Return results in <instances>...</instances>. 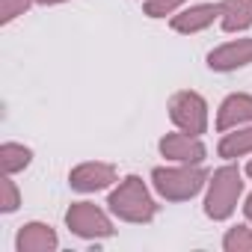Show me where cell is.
<instances>
[{"instance_id":"obj_2","label":"cell","mask_w":252,"mask_h":252,"mask_svg":"<svg viewBox=\"0 0 252 252\" xmlns=\"http://www.w3.org/2000/svg\"><path fill=\"white\" fill-rule=\"evenodd\" d=\"M208 178H211L208 169L190 166V163L152 169V184H155L158 196H163L166 202H187V199H193L208 184Z\"/></svg>"},{"instance_id":"obj_4","label":"cell","mask_w":252,"mask_h":252,"mask_svg":"<svg viewBox=\"0 0 252 252\" xmlns=\"http://www.w3.org/2000/svg\"><path fill=\"white\" fill-rule=\"evenodd\" d=\"M169 119L178 131L202 137L208 131V101L193 89H181L169 98Z\"/></svg>"},{"instance_id":"obj_20","label":"cell","mask_w":252,"mask_h":252,"mask_svg":"<svg viewBox=\"0 0 252 252\" xmlns=\"http://www.w3.org/2000/svg\"><path fill=\"white\" fill-rule=\"evenodd\" d=\"M42 6H57V3H65V0H39Z\"/></svg>"},{"instance_id":"obj_14","label":"cell","mask_w":252,"mask_h":252,"mask_svg":"<svg viewBox=\"0 0 252 252\" xmlns=\"http://www.w3.org/2000/svg\"><path fill=\"white\" fill-rule=\"evenodd\" d=\"M33 160V152L21 143H3L0 146V166H3V175H15L21 169H27Z\"/></svg>"},{"instance_id":"obj_21","label":"cell","mask_w":252,"mask_h":252,"mask_svg":"<svg viewBox=\"0 0 252 252\" xmlns=\"http://www.w3.org/2000/svg\"><path fill=\"white\" fill-rule=\"evenodd\" d=\"M246 175H249V178H252V160H249V163H246Z\"/></svg>"},{"instance_id":"obj_13","label":"cell","mask_w":252,"mask_h":252,"mask_svg":"<svg viewBox=\"0 0 252 252\" xmlns=\"http://www.w3.org/2000/svg\"><path fill=\"white\" fill-rule=\"evenodd\" d=\"M220 158L225 160H234V158H243V155H252V128H234V134H225L217 146Z\"/></svg>"},{"instance_id":"obj_17","label":"cell","mask_w":252,"mask_h":252,"mask_svg":"<svg viewBox=\"0 0 252 252\" xmlns=\"http://www.w3.org/2000/svg\"><path fill=\"white\" fill-rule=\"evenodd\" d=\"M181 3L184 0H146V15L149 18H166V15H175Z\"/></svg>"},{"instance_id":"obj_15","label":"cell","mask_w":252,"mask_h":252,"mask_svg":"<svg viewBox=\"0 0 252 252\" xmlns=\"http://www.w3.org/2000/svg\"><path fill=\"white\" fill-rule=\"evenodd\" d=\"M225 252H252V228L249 225H234L222 237Z\"/></svg>"},{"instance_id":"obj_9","label":"cell","mask_w":252,"mask_h":252,"mask_svg":"<svg viewBox=\"0 0 252 252\" xmlns=\"http://www.w3.org/2000/svg\"><path fill=\"white\" fill-rule=\"evenodd\" d=\"M217 18H220V3H199V6H190V9L175 12V15L169 18V27H172L175 33L190 36V33L208 30Z\"/></svg>"},{"instance_id":"obj_8","label":"cell","mask_w":252,"mask_h":252,"mask_svg":"<svg viewBox=\"0 0 252 252\" xmlns=\"http://www.w3.org/2000/svg\"><path fill=\"white\" fill-rule=\"evenodd\" d=\"M252 63V39H234L208 54V68L211 71H237Z\"/></svg>"},{"instance_id":"obj_19","label":"cell","mask_w":252,"mask_h":252,"mask_svg":"<svg viewBox=\"0 0 252 252\" xmlns=\"http://www.w3.org/2000/svg\"><path fill=\"white\" fill-rule=\"evenodd\" d=\"M243 214H246V220L252 222V193L246 196V202H243Z\"/></svg>"},{"instance_id":"obj_18","label":"cell","mask_w":252,"mask_h":252,"mask_svg":"<svg viewBox=\"0 0 252 252\" xmlns=\"http://www.w3.org/2000/svg\"><path fill=\"white\" fill-rule=\"evenodd\" d=\"M3 199H0V211L3 214H12V211H18V205H21V196H18V187H15V181L9 178V175H3Z\"/></svg>"},{"instance_id":"obj_5","label":"cell","mask_w":252,"mask_h":252,"mask_svg":"<svg viewBox=\"0 0 252 252\" xmlns=\"http://www.w3.org/2000/svg\"><path fill=\"white\" fill-rule=\"evenodd\" d=\"M65 225L71 234L83 237V240H95V237H113V222L110 217L92 205V202H74L68 211H65Z\"/></svg>"},{"instance_id":"obj_7","label":"cell","mask_w":252,"mask_h":252,"mask_svg":"<svg viewBox=\"0 0 252 252\" xmlns=\"http://www.w3.org/2000/svg\"><path fill=\"white\" fill-rule=\"evenodd\" d=\"M160 155L166 160H175V163H190V166H199L205 160V146L199 137H190V134H166L160 143H158Z\"/></svg>"},{"instance_id":"obj_16","label":"cell","mask_w":252,"mask_h":252,"mask_svg":"<svg viewBox=\"0 0 252 252\" xmlns=\"http://www.w3.org/2000/svg\"><path fill=\"white\" fill-rule=\"evenodd\" d=\"M36 0H0V24H12L18 15H24Z\"/></svg>"},{"instance_id":"obj_6","label":"cell","mask_w":252,"mask_h":252,"mask_svg":"<svg viewBox=\"0 0 252 252\" xmlns=\"http://www.w3.org/2000/svg\"><path fill=\"white\" fill-rule=\"evenodd\" d=\"M116 181V166L113 163H101V160H89L71 169L68 184L77 193H98L104 187H110Z\"/></svg>"},{"instance_id":"obj_11","label":"cell","mask_w":252,"mask_h":252,"mask_svg":"<svg viewBox=\"0 0 252 252\" xmlns=\"http://www.w3.org/2000/svg\"><path fill=\"white\" fill-rule=\"evenodd\" d=\"M57 246H60L57 231L45 222H27L18 228V237H15L18 252H54Z\"/></svg>"},{"instance_id":"obj_3","label":"cell","mask_w":252,"mask_h":252,"mask_svg":"<svg viewBox=\"0 0 252 252\" xmlns=\"http://www.w3.org/2000/svg\"><path fill=\"white\" fill-rule=\"evenodd\" d=\"M243 193V175L237 166H220L211 181H208V196H205V217L214 222H222L234 214L237 199Z\"/></svg>"},{"instance_id":"obj_10","label":"cell","mask_w":252,"mask_h":252,"mask_svg":"<svg viewBox=\"0 0 252 252\" xmlns=\"http://www.w3.org/2000/svg\"><path fill=\"white\" fill-rule=\"evenodd\" d=\"M246 122H252V95H246V92L228 95L220 104V113H217V131L225 134V131L240 128Z\"/></svg>"},{"instance_id":"obj_12","label":"cell","mask_w":252,"mask_h":252,"mask_svg":"<svg viewBox=\"0 0 252 252\" xmlns=\"http://www.w3.org/2000/svg\"><path fill=\"white\" fill-rule=\"evenodd\" d=\"M220 24L225 33H240L252 27V0H222Z\"/></svg>"},{"instance_id":"obj_1","label":"cell","mask_w":252,"mask_h":252,"mask_svg":"<svg viewBox=\"0 0 252 252\" xmlns=\"http://www.w3.org/2000/svg\"><path fill=\"white\" fill-rule=\"evenodd\" d=\"M107 208L125 222H152L158 217V202L140 175H128L107 199Z\"/></svg>"}]
</instances>
